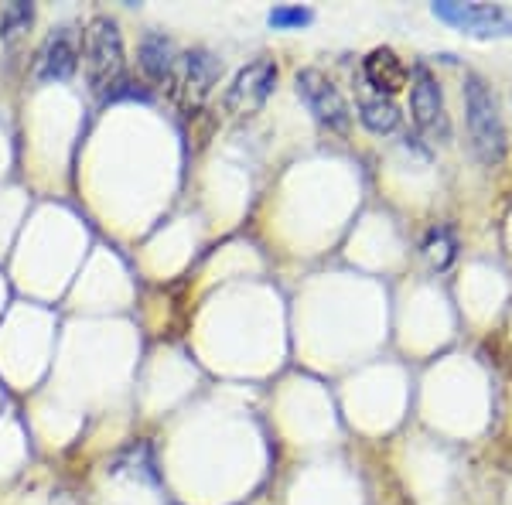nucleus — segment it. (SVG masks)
<instances>
[{
    "instance_id": "nucleus-10",
    "label": "nucleus",
    "mask_w": 512,
    "mask_h": 505,
    "mask_svg": "<svg viewBox=\"0 0 512 505\" xmlns=\"http://www.w3.org/2000/svg\"><path fill=\"white\" fill-rule=\"evenodd\" d=\"M137 62L151 82H168L171 69H175V62H178L175 41H171L168 35H161V31H147V35L140 38Z\"/></svg>"
},
{
    "instance_id": "nucleus-5",
    "label": "nucleus",
    "mask_w": 512,
    "mask_h": 505,
    "mask_svg": "<svg viewBox=\"0 0 512 505\" xmlns=\"http://www.w3.org/2000/svg\"><path fill=\"white\" fill-rule=\"evenodd\" d=\"M410 117H414L417 130L431 144H448L451 137V120L448 106H444L441 82L427 65H414L410 69Z\"/></svg>"
},
{
    "instance_id": "nucleus-13",
    "label": "nucleus",
    "mask_w": 512,
    "mask_h": 505,
    "mask_svg": "<svg viewBox=\"0 0 512 505\" xmlns=\"http://www.w3.org/2000/svg\"><path fill=\"white\" fill-rule=\"evenodd\" d=\"M31 21H35V4H24V0L7 4L4 11H0V41L14 45V41L31 28Z\"/></svg>"
},
{
    "instance_id": "nucleus-7",
    "label": "nucleus",
    "mask_w": 512,
    "mask_h": 505,
    "mask_svg": "<svg viewBox=\"0 0 512 505\" xmlns=\"http://www.w3.org/2000/svg\"><path fill=\"white\" fill-rule=\"evenodd\" d=\"M277 62L274 59H253L250 65L236 72V79L229 82L222 106H226L229 117H253L263 110V103L270 99L277 86Z\"/></svg>"
},
{
    "instance_id": "nucleus-8",
    "label": "nucleus",
    "mask_w": 512,
    "mask_h": 505,
    "mask_svg": "<svg viewBox=\"0 0 512 505\" xmlns=\"http://www.w3.org/2000/svg\"><path fill=\"white\" fill-rule=\"evenodd\" d=\"M79 55H82V38L76 28L62 24L52 35L41 41L35 65H31V76L35 82H69L79 69Z\"/></svg>"
},
{
    "instance_id": "nucleus-1",
    "label": "nucleus",
    "mask_w": 512,
    "mask_h": 505,
    "mask_svg": "<svg viewBox=\"0 0 512 505\" xmlns=\"http://www.w3.org/2000/svg\"><path fill=\"white\" fill-rule=\"evenodd\" d=\"M465 120H468V140H472V151L485 168H499L506 161L509 140H506V123L499 113V99H495L492 86L478 72L465 76Z\"/></svg>"
},
{
    "instance_id": "nucleus-11",
    "label": "nucleus",
    "mask_w": 512,
    "mask_h": 505,
    "mask_svg": "<svg viewBox=\"0 0 512 505\" xmlns=\"http://www.w3.org/2000/svg\"><path fill=\"white\" fill-rule=\"evenodd\" d=\"M359 120L373 134H393L400 127V106L390 96H369L359 103Z\"/></svg>"
},
{
    "instance_id": "nucleus-14",
    "label": "nucleus",
    "mask_w": 512,
    "mask_h": 505,
    "mask_svg": "<svg viewBox=\"0 0 512 505\" xmlns=\"http://www.w3.org/2000/svg\"><path fill=\"white\" fill-rule=\"evenodd\" d=\"M123 468H130V475H144L147 482H158V471H154V458H151V447L147 444H134L113 461V475H120Z\"/></svg>"
},
{
    "instance_id": "nucleus-6",
    "label": "nucleus",
    "mask_w": 512,
    "mask_h": 505,
    "mask_svg": "<svg viewBox=\"0 0 512 505\" xmlns=\"http://www.w3.org/2000/svg\"><path fill=\"white\" fill-rule=\"evenodd\" d=\"M294 82H297L301 103L308 106V113L321 123V127L335 130V134H345V130H349V123H352L349 103H345V96L338 93V86L325 76V72L301 69Z\"/></svg>"
},
{
    "instance_id": "nucleus-15",
    "label": "nucleus",
    "mask_w": 512,
    "mask_h": 505,
    "mask_svg": "<svg viewBox=\"0 0 512 505\" xmlns=\"http://www.w3.org/2000/svg\"><path fill=\"white\" fill-rule=\"evenodd\" d=\"M267 21H270V28H277V31H291V28H304V24H311L315 21V14L301 4H284V7H274Z\"/></svg>"
},
{
    "instance_id": "nucleus-3",
    "label": "nucleus",
    "mask_w": 512,
    "mask_h": 505,
    "mask_svg": "<svg viewBox=\"0 0 512 505\" xmlns=\"http://www.w3.org/2000/svg\"><path fill=\"white\" fill-rule=\"evenodd\" d=\"M434 18L451 24L454 31L478 41L512 38V11L499 4H478V0H437L431 4Z\"/></svg>"
},
{
    "instance_id": "nucleus-9",
    "label": "nucleus",
    "mask_w": 512,
    "mask_h": 505,
    "mask_svg": "<svg viewBox=\"0 0 512 505\" xmlns=\"http://www.w3.org/2000/svg\"><path fill=\"white\" fill-rule=\"evenodd\" d=\"M362 72H366L369 86H373L379 96L400 93V89L410 82L407 65H403V59L393 52V48H373V52L366 55V62H362Z\"/></svg>"
},
{
    "instance_id": "nucleus-4",
    "label": "nucleus",
    "mask_w": 512,
    "mask_h": 505,
    "mask_svg": "<svg viewBox=\"0 0 512 505\" xmlns=\"http://www.w3.org/2000/svg\"><path fill=\"white\" fill-rule=\"evenodd\" d=\"M219 76H222V62L216 55H212L209 48H192V52L178 55L175 69H171V76L164 86H168V96L175 99L181 110L195 113L198 106L209 99Z\"/></svg>"
},
{
    "instance_id": "nucleus-12",
    "label": "nucleus",
    "mask_w": 512,
    "mask_h": 505,
    "mask_svg": "<svg viewBox=\"0 0 512 505\" xmlns=\"http://www.w3.org/2000/svg\"><path fill=\"white\" fill-rule=\"evenodd\" d=\"M424 260L431 263V270H448L451 263H454V256H458V239H454V233L448 226H434V229H427V236H424Z\"/></svg>"
},
{
    "instance_id": "nucleus-2",
    "label": "nucleus",
    "mask_w": 512,
    "mask_h": 505,
    "mask_svg": "<svg viewBox=\"0 0 512 505\" xmlns=\"http://www.w3.org/2000/svg\"><path fill=\"white\" fill-rule=\"evenodd\" d=\"M82 65H86V82L96 96H110L123 79V35L117 21L96 14L82 31Z\"/></svg>"
}]
</instances>
